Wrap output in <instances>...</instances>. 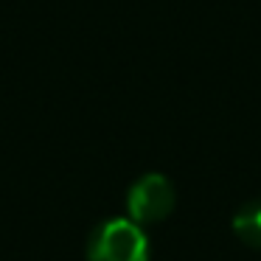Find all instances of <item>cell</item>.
<instances>
[{"instance_id": "obj_3", "label": "cell", "mask_w": 261, "mask_h": 261, "mask_svg": "<svg viewBox=\"0 0 261 261\" xmlns=\"http://www.w3.org/2000/svg\"><path fill=\"white\" fill-rule=\"evenodd\" d=\"M233 233L239 236L242 244H247L253 250H261V199L247 202L236 211V216H233Z\"/></svg>"}, {"instance_id": "obj_2", "label": "cell", "mask_w": 261, "mask_h": 261, "mask_svg": "<svg viewBox=\"0 0 261 261\" xmlns=\"http://www.w3.org/2000/svg\"><path fill=\"white\" fill-rule=\"evenodd\" d=\"M174 211V186L166 174L149 171L132 182L126 194V214L138 225H154L163 222Z\"/></svg>"}, {"instance_id": "obj_1", "label": "cell", "mask_w": 261, "mask_h": 261, "mask_svg": "<svg viewBox=\"0 0 261 261\" xmlns=\"http://www.w3.org/2000/svg\"><path fill=\"white\" fill-rule=\"evenodd\" d=\"M87 261H149L152 247L143 225L129 216H113L93 227L85 247Z\"/></svg>"}]
</instances>
